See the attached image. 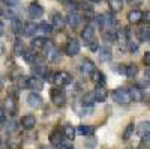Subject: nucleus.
<instances>
[{
	"mask_svg": "<svg viewBox=\"0 0 150 149\" xmlns=\"http://www.w3.org/2000/svg\"><path fill=\"white\" fill-rule=\"evenodd\" d=\"M98 53H99V60H101L102 63H107V62H110L111 57H112L111 47H110L108 44H105V45H102V47H99Z\"/></svg>",
	"mask_w": 150,
	"mask_h": 149,
	"instance_id": "13",
	"label": "nucleus"
},
{
	"mask_svg": "<svg viewBox=\"0 0 150 149\" xmlns=\"http://www.w3.org/2000/svg\"><path fill=\"white\" fill-rule=\"evenodd\" d=\"M81 103H83V106H93L95 103H96V99H95V93L93 92H87V93H84L83 95V99H81Z\"/></svg>",
	"mask_w": 150,
	"mask_h": 149,
	"instance_id": "32",
	"label": "nucleus"
},
{
	"mask_svg": "<svg viewBox=\"0 0 150 149\" xmlns=\"http://www.w3.org/2000/svg\"><path fill=\"white\" fill-rule=\"evenodd\" d=\"M9 149H18L20 148V140H12V139H9Z\"/></svg>",
	"mask_w": 150,
	"mask_h": 149,
	"instance_id": "40",
	"label": "nucleus"
},
{
	"mask_svg": "<svg viewBox=\"0 0 150 149\" xmlns=\"http://www.w3.org/2000/svg\"><path fill=\"white\" fill-rule=\"evenodd\" d=\"M129 2H132V0H129Z\"/></svg>",
	"mask_w": 150,
	"mask_h": 149,
	"instance_id": "56",
	"label": "nucleus"
},
{
	"mask_svg": "<svg viewBox=\"0 0 150 149\" xmlns=\"http://www.w3.org/2000/svg\"><path fill=\"white\" fill-rule=\"evenodd\" d=\"M2 88H3V81H2V78H0V91H2Z\"/></svg>",
	"mask_w": 150,
	"mask_h": 149,
	"instance_id": "51",
	"label": "nucleus"
},
{
	"mask_svg": "<svg viewBox=\"0 0 150 149\" xmlns=\"http://www.w3.org/2000/svg\"><path fill=\"white\" fill-rule=\"evenodd\" d=\"M63 135H65L68 140L72 142V140L75 139V135H77V130H75L72 125H69V123H68V125H65V128H63Z\"/></svg>",
	"mask_w": 150,
	"mask_h": 149,
	"instance_id": "31",
	"label": "nucleus"
},
{
	"mask_svg": "<svg viewBox=\"0 0 150 149\" xmlns=\"http://www.w3.org/2000/svg\"><path fill=\"white\" fill-rule=\"evenodd\" d=\"M80 8H81V11H83L84 15H89V17H93V15H95L93 8H92L90 5H87V3H80Z\"/></svg>",
	"mask_w": 150,
	"mask_h": 149,
	"instance_id": "37",
	"label": "nucleus"
},
{
	"mask_svg": "<svg viewBox=\"0 0 150 149\" xmlns=\"http://www.w3.org/2000/svg\"><path fill=\"white\" fill-rule=\"evenodd\" d=\"M47 41H48V39L44 38V36H36V38L32 39L30 47H32L33 51H42L44 47H45V44H47Z\"/></svg>",
	"mask_w": 150,
	"mask_h": 149,
	"instance_id": "17",
	"label": "nucleus"
},
{
	"mask_svg": "<svg viewBox=\"0 0 150 149\" xmlns=\"http://www.w3.org/2000/svg\"><path fill=\"white\" fill-rule=\"evenodd\" d=\"M137 133H138L141 137H147L150 134V120H141L137 127Z\"/></svg>",
	"mask_w": 150,
	"mask_h": 149,
	"instance_id": "25",
	"label": "nucleus"
},
{
	"mask_svg": "<svg viewBox=\"0 0 150 149\" xmlns=\"http://www.w3.org/2000/svg\"><path fill=\"white\" fill-rule=\"evenodd\" d=\"M143 63H144L146 66H150V51L144 53V56H143Z\"/></svg>",
	"mask_w": 150,
	"mask_h": 149,
	"instance_id": "42",
	"label": "nucleus"
},
{
	"mask_svg": "<svg viewBox=\"0 0 150 149\" xmlns=\"http://www.w3.org/2000/svg\"><path fill=\"white\" fill-rule=\"evenodd\" d=\"M129 95H131V99L135 103H141L143 98H144V92L140 86H134V88L129 89Z\"/></svg>",
	"mask_w": 150,
	"mask_h": 149,
	"instance_id": "18",
	"label": "nucleus"
},
{
	"mask_svg": "<svg viewBox=\"0 0 150 149\" xmlns=\"http://www.w3.org/2000/svg\"><path fill=\"white\" fill-rule=\"evenodd\" d=\"M3 53H5V45H3L2 42H0V56H2Z\"/></svg>",
	"mask_w": 150,
	"mask_h": 149,
	"instance_id": "49",
	"label": "nucleus"
},
{
	"mask_svg": "<svg viewBox=\"0 0 150 149\" xmlns=\"http://www.w3.org/2000/svg\"><path fill=\"white\" fill-rule=\"evenodd\" d=\"M135 131V125H134V122L128 123V127L125 128V133H123V140H129L131 139V135L134 134Z\"/></svg>",
	"mask_w": 150,
	"mask_h": 149,
	"instance_id": "35",
	"label": "nucleus"
},
{
	"mask_svg": "<svg viewBox=\"0 0 150 149\" xmlns=\"http://www.w3.org/2000/svg\"><path fill=\"white\" fill-rule=\"evenodd\" d=\"M116 39H117V42H119V48L122 50V51H125V50L128 48V42H129V30H128V29L119 30Z\"/></svg>",
	"mask_w": 150,
	"mask_h": 149,
	"instance_id": "9",
	"label": "nucleus"
},
{
	"mask_svg": "<svg viewBox=\"0 0 150 149\" xmlns=\"http://www.w3.org/2000/svg\"><path fill=\"white\" fill-rule=\"evenodd\" d=\"M96 24L98 27L102 32H108V30H116V21L110 14H99L96 17Z\"/></svg>",
	"mask_w": 150,
	"mask_h": 149,
	"instance_id": "2",
	"label": "nucleus"
},
{
	"mask_svg": "<svg viewBox=\"0 0 150 149\" xmlns=\"http://www.w3.org/2000/svg\"><path fill=\"white\" fill-rule=\"evenodd\" d=\"M78 69H80L81 74H84V76H90V74L96 69V66H95V63L90 59H83L80 66H78Z\"/></svg>",
	"mask_w": 150,
	"mask_h": 149,
	"instance_id": "12",
	"label": "nucleus"
},
{
	"mask_svg": "<svg viewBox=\"0 0 150 149\" xmlns=\"http://www.w3.org/2000/svg\"><path fill=\"white\" fill-rule=\"evenodd\" d=\"M81 39L84 41V44H86L87 47H90L95 41H98V39H96V33H95L93 24H87V26L83 29V32H81Z\"/></svg>",
	"mask_w": 150,
	"mask_h": 149,
	"instance_id": "6",
	"label": "nucleus"
},
{
	"mask_svg": "<svg viewBox=\"0 0 150 149\" xmlns=\"http://www.w3.org/2000/svg\"><path fill=\"white\" fill-rule=\"evenodd\" d=\"M51 26L56 30H63L65 29L66 20H65V17L62 15L60 12H54V14H53V23H51Z\"/></svg>",
	"mask_w": 150,
	"mask_h": 149,
	"instance_id": "15",
	"label": "nucleus"
},
{
	"mask_svg": "<svg viewBox=\"0 0 150 149\" xmlns=\"http://www.w3.org/2000/svg\"><path fill=\"white\" fill-rule=\"evenodd\" d=\"M2 2L5 3V5H8V6H15V5H18V2H20V0H2Z\"/></svg>",
	"mask_w": 150,
	"mask_h": 149,
	"instance_id": "45",
	"label": "nucleus"
},
{
	"mask_svg": "<svg viewBox=\"0 0 150 149\" xmlns=\"http://www.w3.org/2000/svg\"><path fill=\"white\" fill-rule=\"evenodd\" d=\"M0 130H2V123H0Z\"/></svg>",
	"mask_w": 150,
	"mask_h": 149,
	"instance_id": "54",
	"label": "nucleus"
},
{
	"mask_svg": "<svg viewBox=\"0 0 150 149\" xmlns=\"http://www.w3.org/2000/svg\"><path fill=\"white\" fill-rule=\"evenodd\" d=\"M75 130H77V134H80V135H93V133H95V128L92 125H80Z\"/></svg>",
	"mask_w": 150,
	"mask_h": 149,
	"instance_id": "30",
	"label": "nucleus"
},
{
	"mask_svg": "<svg viewBox=\"0 0 150 149\" xmlns=\"http://www.w3.org/2000/svg\"><path fill=\"white\" fill-rule=\"evenodd\" d=\"M41 149H48V148H47V146H44V148H41Z\"/></svg>",
	"mask_w": 150,
	"mask_h": 149,
	"instance_id": "53",
	"label": "nucleus"
},
{
	"mask_svg": "<svg viewBox=\"0 0 150 149\" xmlns=\"http://www.w3.org/2000/svg\"><path fill=\"white\" fill-rule=\"evenodd\" d=\"M24 44L21 42V39H17L15 41V44H14V53L17 54V56H21L23 53H24Z\"/></svg>",
	"mask_w": 150,
	"mask_h": 149,
	"instance_id": "36",
	"label": "nucleus"
},
{
	"mask_svg": "<svg viewBox=\"0 0 150 149\" xmlns=\"http://www.w3.org/2000/svg\"><path fill=\"white\" fill-rule=\"evenodd\" d=\"M3 35H5V24L0 23V36H3Z\"/></svg>",
	"mask_w": 150,
	"mask_h": 149,
	"instance_id": "48",
	"label": "nucleus"
},
{
	"mask_svg": "<svg viewBox=\"0 0 150 149\" xmlns=\"http://www.w3.org/2000/svg\"><path fill=\"white\" fill-rule=\"evenodd\" d=\"M89 2H93V3H98V2H101V0H89Z\"/></svg>",
	"mask_w": 150,
	"mask_h": 149,
	"instance_id": "52",
	"label": "nucleus"
},
{
	"mask_svg": "<svg viewBox=\"0 0 150 149\" xmlns=\"http://www.w3.org/2000/svg\"><path fill=\"white\" fill-rule=\"evenodd\" d=\"M63 133H60V131H53L51 134H50V143H51V146H54V148H57V146H60L62 143H63Z\"/></svg>",
	"mask_w": 150,
	"mask_h": 149,
	"instance_id": "19",
	"label": "nucleus"
},
{
	"mask_svg": "<svg viewBox=\"0 0 150 149\" xmlns=\"http://www.w3.org/2000/svg\"><path fill=\"white\" fill-rule=\"evenodd\" d=\"M137 74H138V66H137L135 63L126 65V72H125V76L129 77V78H134V77H137Z\"/></svg>",
	"mask_w": 150,
	"mask_h": 149,
	"instance_id": "33",
	"label": "nucleus"
},
{
	"mask_svg": "<svg viewBox=\"0 0 150 149\" xmlns=\"http://www.w3.org/2000/svg\"><path fill=\"white\" fill-rule=\"evenodd\" d=\"M20 86L26 89H32L33 92H39L44 89V80L39 77H21L20 80Z\"/></svg>",
	"mask_w": 150,
	"mask_h": 149,
	"instance_id": "1",
	"label": "nucleus"
},
{
	"mask_svg": "<svg viewBox=\"0 0 150 149\" xmlns=\"http://www.w3.org/2000/svg\"><path fill=\"white\" fill-rule=\"evenodd\" d=\"M2 146H3V139L0 137V149H2Z\"/></svg>",
	"mask_w": 150,
	"mask_h": 149,
	"instance_id": "50",
	"label": "nucleus"
},
{
	"mask_svg": "<svg viewBox=\"0 0 150 149\" xmlns=\"http://www.w3.org/2000/svg\"><path fill=\"white\" fill-rule=\"evenodd\" d=\"M90 77H92V80L96 83V86H104V84H105V76H104L101 71L95 69V71L90 74Z\"/></svg>",
	"mask_w": 150,
	"mask_h": 149,
	"instance_id": "29",
	"label": "nucleus"
},
{
	"mask_svg": "<svg viewBox=\"0 0 150 149\" xmlns=\"http://www.w3.org/2000/svg\"><path fill=\"white\" fill-rule=\"evenodd\" d=\"M80 42L75 39V38H71V39H68V42H66V45H65V53L69 56V57H74V56H77L78 53H80Z\"/></svg>",
	"mask_w": 150,
	"mask_h": 149,
	"instance_id": "8",
	"label": "nucleus"
},
{
	"mask_svg": "<svg viewBox=\"0 0 150 149\" xmlns=\"http://www.w3.org/2000/svg\"><path fill=\"white\" fill-rule=\"evenodd\" d=\"M116 71H117L119 74H125V72H126V65H117Z\"/></svg>",
	"mask_w": 150,
	"mask_h": 149,
	"instance_id": "47",
	"label": "nucleus"
},
{
	"mask_svg": "<svg viewBox=\"0 0 150 149\" xmlns=\"http://www.w3.org/2000/svg\"><path fill=\"white\" fill-rule=\"evenodd\" d=\"M38 33H41V36H50L53 33V26L51 24H48L47 21H42V23H39L38 24Z\"/></svg>",
	"mask_w": 150,
	"mask_h": 149,
	"instance_id": "23",
	"label": "nucleus"
},
{
	"mask_svg": "<svg viewBox=\"0 0 150 149\" xmlns=\"http://www.w3.org/2000/svg\"><path fill=\"white\" fill-rule=\"evenodd\" d=\"M44 15V8L38 3V2H32L29 5V17L33 20H38Z\"/></svg>",
	"mask_w": 150,
	"mask_h": 149,
	"instance_id": "10",
	"label": "nucleus"
},
{
	"mask_svg": "<svg viewBox=\"0 0 150 149\" xmlns=\"http://www.w3.org/2000/svg\"><path fill=\"white\" fill-rule=\"evenodd\" d=\"M128 48H129V51H132V53H135L137 50H138V45H137L135 42H132L131 39H129V42H128Z\"/></svg>",
	"mask_w": 150,
	"mask_h": 149,
	"instance_id": "43",
	"label": "nucleus"
},
{
	"mask_svg": "<svg viewBox=\"0 0 150 149\" xmlns=\"http://www.w3.org/2000/svg\"><path fill=\"white\" fill-rule=\"evenodd\" d=\"M23 26H24V23L18 18H12L11 20V27H12V32H14L17 36L23 35Z\"/></svg>",
	"mask_w": 150,
	"mask_h": 149,
	"instance_id": "28",
	"label": "nucleus"
},
{
	"mask_svg": "<svg viewBox=\"0 0 150 149\" xmlns=\"http://www.w3.org/2000/svg\"><path fill=\"white\" fill-rule=\"evenodd\" d=\"M95 93V99H96V103H104L107 96H108V91L104 88V86H96V89L93 91Z\"/></svg>",
	"mask_w": 150,
	"mask_h": 149,
	"instance_id": "20",
	"label": "nucleus"
},
{
	"mask_svg": "<svg viewBox=\"0 0 150 149\" xmlns=\"http://www.w3.org/2000/svg\"><path fill=\"white\" fill-rule=\"evenodd\" d=\"M3 108L8 111V113L15 115L17 110H18V107H17V98L12 96V95L6 96V98H5V103H3Z\"/></svg>",
	"mask_w": 150,
	"mask_h": 149,
	"instance_id": "11",
	"label": "nucleus"
},
{
	"mask_svg": "<svg viewBox=\"0 0 150 149\" xmlns=\"http://www.w3.org/2000/svg\"><path fill=\"white\" fill-rule=\"evenodd\" d=\"M128 20H129V23H132V24L140 23V21L143 20V11H140V9H132V11H129Z\"/></svg>",
	"mask_w": 150,
	"mask_h": 149,
	"instance_id": "27",
	"label": "nucleus"
},
{
	"mask_svg": "<svg viewBox=\"0 0 150 149\" xmlns=\"http://www.w3.org/2000/svg\"><path fill=\"white\" fill-rule=\"evenodd\" d=\"M57 149H74L72 143H62L60 146H57Z\"/></svg>",
	"mask_w": 150,
	"mask_h": 149,
	"instance_id": "46",
	"label": "nucleus"
},
{
	"mask_svg": "<svg viewBox=\"0 0 150 149\" xmlns=\"http://www.w3.org/2000/svg\"><path fill=\"white\" fill-rule=\"evenodd\" d=\"M18 130V122L15 119H11L8 123H6V131L11 134V133H15Z\"/></svg>",
	"mask_w": 150,
	"mask_h": 149,
	"instance_id": "38",
	"label": "nucleus"
},
{
	"mask_svg": "<svg viewBox=\"0 0 150 149\" xmlns=\"http://www.w3.org/2000/svg\"><path fill=\"white\" fill-rule=\"evenodd\" d=\"M27 104H29L30 107H33V108H39V107H42V104H44V99H42V96L38 93V92H32V93H29V96H27Z\"/></svg>",
	"mask_w": 150,
	"mask_h": 149,
	"instance_id": "14",
	"label": "nucleus"
},
{
	"mask_svg": "<svg viewBox=\"0 0 150 149\" xmlns=\"http://www.w3.org/2000/svg\"><path fill=\"white\" fill-rule=\"evenodd\" d=\"M51 81L57 86V88H63V86H66V84H71L72 76L69 72H66V71H57V72L53 74Z\"/></svg>",
	"mask_w": 150,
	"mask_h": 149,
	"instance_id": "4",
	"label": "nucleus"
},
{
	"mask_svg": "<svg viewBox=\"0 0 150 149\" xmlns=\"http://www.w3.org/2000/svg\"><path fill=\"white\" fill-rule=\"evenodd\" d=\"M44 54L45 57L50 60V62H53V63H59V62L62 60V54H60V50L51 42V41H47L45 47H44Z\"/></svg>",
	"mask_w": 150,
	"mask_h": 149,
	"instance_id": "3",
	"label": "nucleus"
},
{
	"mask_svg": "<svg viewBox=\"0 0 150 149\" xmlns=\"http://www.w3.org/2000/svg\"><path fill=\"white\" fill-rule=\"evenodd\" d=\"M112 99L117 103V104H122V106H128L132 99H131V95H129V91L128 89H116L112 92Z\"/></svg>",
	"mask_w": 150,
	"mask_h": 149,
	"instance_id": "5",
	"label": "nucleus"
},
{
	"mask_svg": "<svg viewBox=\"0 0 150 149\" xmlns=\"http://www.w3.org/2000/svg\"><path fill=\"white\" fill-rule=\"evenodd\" d=\"M65 20H66V24H68L69 27H72V29L78 27V24H80V21H81V18H80V15L77 14V12H69L68 17H66Z\"/></svg>",
	"mask_w": 150,
	"mask_h": 149,
	"instance_id": "22",
	"label": "nucleus"
},
{
	"mask_svg": "<svg viewBox=\"0 0 150 149\" xmlns=\"http://www.w3.org/2000/svg\"><path fill=\"white\" fill-rule=\"evenodd\" d=\"M63 5H65V8L69 12H75V11H77V8H78V3H75L74 0H63Z\"/></svg>",
	"mask_w": 150,
	"mask_h": 149,
	"instance_id": "39",
	"label": "nucleus"
},
{
	"mask_svg": "<svg viewBox=\"0 0 150 149\" xmlns=\"http://www.w3.org/2000/svg\"><path fill=\"white\" fill-rule=\"evenodd\" d=\"M0 15H2V9H0Z\"/></svg>",
	"mask_w": 150,
	"mask_h": 149,
	"instance_id": "55",
	"label": "nucleus"
},
{
	"mask_svg": "<svg viewBox=\"0 0 150 149\" xmlns=\"http://www.w3.org/2000/svg\"><path fill=\"white\" fill-rule=\"evenodd\" d=\"M23 56V59L27 62V63H30V65H35L36 62H38V54H36V51H33V50L30 48V50H24V53L21 54Z\"/></svg>",
	"mask_w": 150,
	"mask_h": 149,
	"instance_id": "26",
	"label": "nucleus"
},
{
	"mask_svg": "<svg viewBox=\"0 0 150 149\" xmlns=\"http://www.w3.org/2000/svg\"><path fill=\"white\" fill-rule=\"evenodd\" d=\"M143 84H144V86H149V84H150V69H147L146 74H144V81H143Z\"/></svg>",
	"mask_w": 150,
	"mask_h": 149,
	"instance_id": "44",
	"label": "nucleus"
},
{
	"mask_svg": "<svg viewBox=\"0 0 150 149\" xmlns=\"http://www.w3.org/2000/svg\"><path fill=\"white\" fill-rule=\"evenodd\" d=\"M108 6L112 12H119L123 8V0H108Z\"/></svg>",
	"mask_w": 150,
	"mask_h": 149,
	"instance_id": "34",
	"label": "nucleus"
},
{
	"mask_svg": "<svg viewBox=\"0 0 150 149\" xmlns=\"http://www.w3.org/2000/svg\"><path fill=\"white\" fill-rule=\"evenodd\" d=\"M20 123H21V127L24 128V130H33L35 128V125H36V118L33 116V115H24L23 118H21V120H20Z\"/></svg>",
	"mask_w": 150,
	"mask_h": 149,
	"instance_id": "16",
	"label": "nucleus"
},
{
	"mask_svg": "<svg viewBox=\"0 0 150 149\" xmlns=\"http://www.w3.org/2000/svg\"><path fill=\"white\" fill-rule=\"evenodd\" d=\"M38 33V24L36 23H24V26H23V35L24 36H33Z\"/></svg>",
	"mask_w": 150,
	"mask_h": 149,
	"instance_id": "21",
	"label": "nucleus"
},
{
	"mask_svg": "<svg viewBox=\"0 0 150 149\" xmlns=\"http://www.w3.org/2000/svg\"><path fill=\"white\" fill-rule=\"evenodd\" d=\"M51 101H53V104L57 106V107L65 106V104H66V95H65V92L62 91L60 88L51 89Z\"/></svg>",
	"mask_w": 150,
	"mask_h": 149,
	"instance_id": "7",
	"label": "nucleus"
},
{
	"mask_svg": "<svg viewBox=\"0 0 150 149\" xmlns=\"http://www.w3.org/2000/svg\"><path fill=\"white\" fill-rule=\"evenodd\" d=\"M137 35H138V39L141 42H149L150 41V26L146 24V26L140 27L138 32H137Z\"/></svg>",
	"mask_w": 150,
	"mask_h": 149,
	"instance_id": "24",
	"label": "nucleus"
},
{
	"mask_svg": "<svg viewBox=\"0 0 150 149\" xmlns=\"http://www.w3.org/2000/svg\"><path fill=\"white\" fill-rule=\"evenodd\" d=\"M6 122V110L3 107H0V123Z\"/></svg>",
	"mask_w": 150,
	"mask_h": 149,
	"instance_id": "41",
	"label": "nucleus"
}]
</instances>
